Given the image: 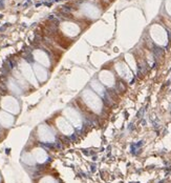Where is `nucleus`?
<instances>
[{"mask_svg":"<svg viewBox=\"0 0 171 183\" xmlns=\"http://www.w3.org/2000/svg\"><path fill=\"white\" fill-rule=\"evenodd\" d=\"M81 102L88 110L91 113L100 114L103 110V102L102 99L97 93H95L90 88H85L81 94Z\"/></svg>","mask_w":171,"mask_h":183,"instance_id":"1","label":"nucleus"},{"mask_svg":"<svg viewBox=\"0 0 171 183\" xmlns=\"http://www.w3.org/2000/svg\"><path fill=\"white\" fill-rule=\"evenodd\" d=\"M63 116L67 119V121L71 123L73 127H81L82 126V118L79 112L76 108L71 106H67L63 110Z\"/></svg>","mask_w":171,"mask_h":183,"instance_id":"2","label":"nucleus"},{"mask_svg":"<svg viewBox=\"0 0 171 183\" xmlns=\"http://www.w3.org/2000/svg\"><path fill=\"white\" fill-rule=\"evenodd\" d=\"M1 106L5 112H8V113L12 114H17L20 110V106H19V102L16 98L12 97V96H5L2 98L1 100Z\"/></svg>","mask_w":171,"mask_h":183,"instance_id":"3","label":"nucleus"},{"mask_svg":"<svg viewBox=\"0 0 171 183\" xmlns=\"http://www.w3.org/2000/svg\"><path fill=\"white\" fill-rule=\"evenodd\" d=\"M55 122H56L57 128H58L62 134H64V135H66V136L73 135V126L68 122L67 119H66L64 116H59V117H57Z\"/></svg>","mask_w":171,"mask_h":183,"instance_id":"4","label":"nucleus"},{"mask_svg":"<svg viewBox=\"0 0 171 183\" xmlns=\"http://www.w3.org/2000/svg\"><path fill=\"white\" fill-rule=\"evenodd\" d=\"M19 68H20V72H21V74H22L23 78L26 79V80H28L30 83H32V84L36 85V83H37V79H36L35 73H34L33 68H30V65L28 64V62L22 61V62L20 63Z\"/></svg>","mask_w":171,"mask_h":183,"instance_id":"5","label":"nucleus"},{"mask_svg":"<svg viewBox=\"0 0 171 183\" xmlns=\"http://www.w3.org/2000/svg\"><path fill=\"white\" fill-rule=\"evenodd\" d=\"M38 137L42 142H53L55 140V135L53 130L45 124H41L38 127Z\"/></svg>","mask_w":171,"mask_h":183,"instance_id":"6","label":"nucleus"},{"mask_svg":"<svg viewBox=\"0 0 171 183\" xmlns=\"http://www.w3.org/2000/svg\"><path fill=\"white\" fill-rule=\"evenodd\" d=\"M99 80L106 88H112L116 84V78L111 72L107 70H101L99 73Z\"/></svg>","mask_w":171,"mask_h":183,"instance_id":"7","label":"nucleus"},{"mask_svg":"<svg viewBox=\"0 0 171 183\" xmlns=\"http://www.w3.org/2000/svg\"><path fill=\"white\" fill-rule=\"evenodd\" d=\"M116 70L118 75L121 78H123L124 80L126 81H130L132 79V73H131L130 68H128V65H126L123 62H119L116 64Z\"/></svg>","mask_w":171,"mask_h":183,"instance_id":"8","label":"nucleus"},{"mask_svg":"<svg viewBox=\"0 0 171 183\" xmlns=\"http://www.w3.org/2000/svg\"><path fill=\"white\" fill-rule=\"evenodd\" d=\"M61 28H62V32L65 34V35L67 36H76L79 34V31H80V28H79V26L77 24H75V23L73 22H64L62 23V25H61Z\"/></svg>","mask_w":171,"mask_h":183,"instance_id":"9","label":"nucleus"},{"mask_svg":"<svg viewBox=\"0 0 171 183\" xmlns=\"http://www.w3.org/2000/svg\"><path fill=\"white\" fill-rule=\"evenodd\" d=\"M34 73L38 80L40 82H44V81L47 80L48 78V73L47 70L44 68V66L40 64H35L34 65Z\"/></svg>","mask_w":171,"mask_h":183,"instance_id":"10","label":"nucleus"},{"mask_svg":"<svg viewBox=\"0 0 171 183\" xmlns=\"http://www.w3.org/2000/svg\"><path fill=\"white\" fill-rule=\"evenodd\" d=\"M34 58H35V60L37 61L38 63L42 66H49V59H48L47 55H46L43 51L40 50H37L34 52Z\"/></svg>","mask_w":171,"mask_h":183,"instance_id":"11","label":"nucleus"},{"mask_svg":"<svg viewBox=\"0 0 171 183\" xmlns=\"http://www.w3.org/2000/svg\"><path fill=\"white\" fill-rule=\"evenodd\" d=\"M14 122L13 116L6 112H0V124L3 126H11Z\"/></svg>","mask_w":171,"mask_h":183,"instance_id":"12","label":"nucleus"},{"mask_svg":"<svg viewBox=\"0 0 171 183\" xmlns=\"http://www.w3.org/2000/svg\"><path fill=\"white\" fill-rule=\"evenodd\" d=\"M33 156L34 159L39 163L45 162L46 159H47V154L45 153V151L43 148H36V150H34Z\"/></svg>","mask_w":171,"mask_h":183,"instance_id":"13","label":"nucleus"},{"mask_svg":"<svg viewBox=\"0 0 171 183\" xmlns=\"http://www.w3.org/2000/svg\"><path fill=\"white\" fill-rule=\"evenodd\" d=\"M90 85H91V88H93V92L98 94L100 97L105 96V88H104V85L101 82H99V81L93 79V80H91Z\"/></svg>","mask_w":171,"mask_h":183,"instance_id":"14","label":"nucleus"},{"mask_svg":"<svg viewBox=\"0 0 171 183\" xmlns=\"http://www.w3.org/2000/svg\"><path fill=\"white\" fill-rule=\"evenodd\" d=\"M151 35H152L154 40L158 43H160V44H164V43L166 42V34H165L163 31L160 32V30H158V31H155V32L151 33Z\"/></svg>","mask_w":171,"mask_h":183,"instance_id":"15","label":"nucleus"},{"mask_svg":"<svg viewBox=\"0 0 171 183\" xmlns=\"http://www.w3.org/2000/svg\"><path fill=\"white\" fill-rule=\"evenodd\" d=\"M39 183H56V181H55V179L52 178V177H44Z\"/></svg>","mask_w":171,"mask_h":183,"instance_id":"16","label":"nucleus"},{"mask_svg":"<svg viewBox=\"0 0 171 183\" xmlns=\"http://www.w3.org/2000/svg\"><path fill=\"white\" fill-rule=\"evenodd\" d=\"M168 8H167V10L169 11V13L171 14V0H169V2H168V5H167Z\"/></svg>","mask_w":171,"mask_h":183,"instance_id":"17","label":"nucleus"}]
</instances>
